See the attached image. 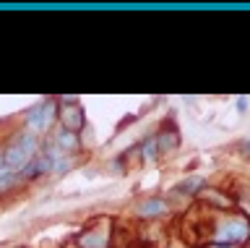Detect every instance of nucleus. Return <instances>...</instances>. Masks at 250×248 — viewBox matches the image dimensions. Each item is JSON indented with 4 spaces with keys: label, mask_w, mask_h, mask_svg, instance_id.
<instances>
[{
    "label": "nucleus",
    "mask_w": 250,
    "mask_h": 248,
    "mask_svg": "<svg viewBox=\"0 0 250 248\" xmlns=\"http://www.w3.org/2000/svg\"><path fill=\"white\" fill-rule=\"evenodd\" d=\"M156 154H159V146H156V138L151 136V138H148V141L144 144V159L148 162V159H156Z\"/></svg>",
    "instance_id": "9d476101"
},
{
    "label": "nucleus",
    "mask_w": 250,
    "mask_h": 248,
    "mask_svg": "<svg viewBox=\"0 0 250 248\" xmlns=\"http://www.w3.org/2000/svg\"><path fill=\"white\" fill-rule=\"evenodd\" d=\"M211 248H240V246H216V243H214Z\"/></svg>",
    "instance_id": "f8f14e48"
},
{
    "label": "nucleus",
    "mask_w": 250,
    "mask_h": 248,
    "mask_svg": "<svg viewBox=\"0 0 250 248\" xmlns=\"http://www.w3.org/2000/svg\"><path fill=\"white\" fill-rule=\"evenodd\" d=\"M37 154H39V138L34 134H19V136L11 138V144L5 146L3 159H5V167L19 175Z\"/></svg>",
    "instance_id": "f257e3e1"
},
{
    "label": "nucleus",
    "mask_w": 250,
    "mask_h": 248,
    "mask_svg": "<svg viewBox=\"0 0 250 248\" xmlns=\"http://www.w3.org/2000/svg\"><path fill=\"white\" fill-rule=\"evenodd\" d=\"M58 118L62 120V131H70V134H76V131L83 128V110L81 105L76 102V99H62V107L58 110Z\"/></svg>",
    "instance_id": "39448f33"
},
{
    "label": "nucleus",
    "mask_w": 250,
    "mask_h": 248,
    "mask_svg": "<svg viewBox=\"0 0 250 248\" xmlns=\"http://www.w3.org/2000/svg\"><path fill=\"white\" fill-rule=\"evenodd\" d=\"M201 185H203V180H201V178H193V180L188 178V180H183V183L177 185V191H188V193H190V191H198Z\"/></svg>",
    "instance_id": "9b49d317"
},
{
    "label": "nucleus",
    "mask_w": 250,
    "mask_h": 248,
    "mask_svg": "<svg viewBox=\"0 0 250 248\" xmlns=\"http://www.w3.org/2000/svg\"><path fill=\"white\" fill-rule=\"evenodd\" d=\"M55 146H58L60 152L70 154V152H76L78 146H81V141H78V136L70 134V131H60V136H58V141H55Z\"/></svg>",
    "instance_id": "6e6552de"
},
{
    "label": "nucleus",
    "mask_w": 250,
    "mask_h": 248,
    "mask_svg": "<svg viewBox=\"0 0 250 248\" xmlns=\"http://www.w3.org/2000/svg\"><path fill=\"white\" fill-rule=\"evenodd\" d=\"M156 138V146H159V154H167V152H175L180 146V134L172 123H164L162 131L154 136Z\"/></svg>",
    "instance_id": "423d86ee"
},
{
    "label": "nucleus",
    "mask_w": 250,
    "mask_h": 248,
    "mask_svg": "<svg viewBox=\"0 0 250 248\" xmlns=\"http://www.w3.org/2000/svg\"><path fill=\"white\" fill-rule=\"evenodd\" d=\"M78 246L81 248H107L109 246V222L99 220L91 227H86L83 235L78 238Z\"/></svg>",
    "instance_id": "20e7f679"
},
{
    "label": "nucleus",
    "mask_w": 250,
    "mask_h": 248,
    "mask_svg": "<svg viewBox=\"0 0 250 248\" xmlns=\"http://www.w3.org/2000/svg\"><path fill=\"white\" fill-rule=\"evenodd\" d=\"M136 212H138L141 217H148V220H151V217L167 214V204H164L162 199H144V201L138 204Z\"/></svg>",
    "instance_id": "0eeeda50"
},
{
    "label": "nucleus",
    "mask_w": 250,
    "mask_h": 248,
    "mask_svg": "<svg viewBox=\"0 0 250 248\" xmlns=\"http://www.w3.org/2000/svg\"><path fill=\"white\" fill-rule=\"evenodd\" d=\"M5 167V159H3V152H0V170Z\"/></svg>",
    "instance_id": "ddd939ff"
},
{
    "label": "nucleus",
    "mask_w": 250,
    "mask_h": 248,
    "mask_svg": "<svg viewBox=\"0 0 250 248\" xmlns=\"http://www.w3.org/2000/svg\"><path fill=\"white\" fill-rule=\"evenodd\" d=\"M248 238H250V222L245 217H232V220L219 222V227L214 232L216 246H242Z\"/></svg>",
    "instance_id": "f03ea898"
},
{
    "label": "nucleus",
    "mask_w": 250,
    "mask_h": 248,
    "mask_svg": "<svg viewBox=\"0 0 250 248\" xmlns=\"http://www.w3.org/2000/svg\"><path fill=\"white\" fill-rule=\"evenodd\" d=\"M201 199L206 201V204H214V206H219V209H229L232 206V199H227L224 193H219V191H214V188H206V191H201Z\"/></svg>",
    "instance_id": "1a4fd4ad"
},
{
    "label": "nucleus",
    "mask_w": 250,
    "mask_h": 248,
    "mask_svg": "<svg viewBox=\"0 0 250 248\" xmlns=\"http://www.w3.org/2000/svg\"><path fill=\"white\" fill-rule=\"evenodd\" d=\"M58 118V105L52 102V99H47V102L37 105L34 110L26 115V128L29 134H44V131H50L52 120Z\"/></svg>",
    "instance_id": "7ed1b4c3"
}]
</instances>
